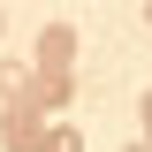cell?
Returning a JSON list of instances; mask_svg holds the SVG:
<instances>
[{"instance_id": "obj_1", "label": "cell", "mask_w": 152, "mask_h": 152, "mask_svg": "<svg viewBox=\"0 0 152 152\" xmlns=\"http://www.w3.org/2000/svg\"><path fill=\"white\" fill-rule=\"evenodd\" d=\"M31 107L61 114V107H69V76H46V69H38V84H31Z\"/></svg>"}, {"instance_id": "obj_2", "label": "cell", "mask_w": 152, "mask_h": 152, "mask_svg": "<svg viewBox=\"0 0 152 152\" xmlns=\"http://www.w3.org/2000/svg\"><path fill=\"white\" fill-rule=\"evenodd\" d=\"M8 152H38V129H31V99L8 107Z\"/></svg>"}, {"instance_id": "obj_3", "label": "cell", "mask_w": 152, "mask_h": 152, "mask_svg": "<svg viewBox=\"0 0 152 152\" xmlns=\"http://www.w3.org/2000/svg\"><path fill=\"white\" fill-rule=\"evenodd\" d=\"M38 61H46V76H61V61H69V23H53V31H46Z\"/></svg>"}, {"instance_id": "obj_4", "label": "cell", "mask_w": 152, "mask_h": 152, "mask_svg": "<svg viewBox=\"0 0 152 152\" xmlns=\"http://www.w3.org/2000/svg\"><path fill=\"white\" fill-rule=\"evenodd\" d=\"M38 152H84V137H76V129H69V122H53V129L38 137Z\"/></svg>"}, {"instance_id": "obj_5", "label": "cell", "mask_w": 152, "mask_h": 152, "mask_svg": "<svg viewBox=\"0 0 152 152\" xmlns=\"http://www.w3.org/2000/svg\"><path fill=\"white\" fill-rule=\"evenodd\" d=\"M145 137H152V91H145Z\"/></svg>"}, {"instance_id": "obj_6", "label": "cell", "mask_w": 152, "mask_h": 152, "mask_svg": "<svg viewBox=\"0 0 152 152\" xmlns=\"http://www.w3.org/2000/svg\"><path fill=\"white\" fill-rule=\"evenodd\" d=\"M145 23H152V0H145Z\"/></svg>"}, {"instance_id": "obj_7", "label": "cell", "mask_w": 152, "mask_h": 152, "mask_svg": "<svg viewBox=\"0 0 152 152\" xmlns=\"http://www.w3.org/2000/svg\"><path fill=\"white\" fill-rule=\"evenodd\" d=\"M129 152H152V145H129Z\"/></svg>"}, {"instance_id": "obj_8", "label": "cell", "mask_w": 152, "mask_h": 152, "mask_svg": "<svg viewBox=\"0 0 152 152\" xmlns=\"http://www.w3.org/2000/svg\"><path fill=\"white\" fill-rule=\"evenodd\" d=\"M0 23H8V8H0Z\"/></svg>"}]
</instances>
